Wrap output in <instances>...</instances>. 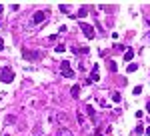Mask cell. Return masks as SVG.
<instances>
[{
	"instance_id": "obj_7",
	"label": "cell",
	"mask_w": 150,
	"mask_h": 136,
	"mask_svg": "<svg viewBox=\"0 0 150 136\" xmlns=\"http://www.w3.org/2000/svg\"><path fill=\"white\" fill-rule=\"evenodd\" d=\"M72 52H74V54H88L90 50H88L86 46H80V48H76V46H74V48H72Z\"/></svg>"
},
{
	"instance_id": "obj_12",
	"label": "cell",
	"mask_w": 150,
	"mask_h": 136,
	"mask_svg": "<svg viewBox=\"0 0 150 136\" xmlns=\"http://www.w3.org/2000/svg\"><path fill=\"white\" fill-rule=\"evenodd\" d=\"M98 80H100L98 72H92V74H90V78H88V82H98Z\"/></svg>"
},
{
	"instance_id": "obj_10",
	"label": "cell",
	"mask_w": 150,
	"mask_h": 136,
	"mask_svg": "<svg viewBox=\"0 0 150 136\" xmlns=\"http://www.w3.org/2000/svg\"><path fill=\"white\" fill-rule=\"evenodd\" d=\"M70 94H72V96L76 98V96L80 94V86H78V84H76V86H72V88H70Z\"/></svg>"
},
{
	"instance_id": "obj_1",
	"label": "cell",
	"mask_w": 150,
	"mask_h": 136,
	"mask_svg": "<svg viewBox=\"0 0 150 136\" xmlns=\"http://www.w3.org/2000/svg\"><path fill=\"white\" fill-rule=\"evenodd\" d=\"M0 80L4 82V84H10L12 80H14V70L10 66H4L0 70Z\"/></svg>"
},
{
	"instance_id": "obj_8",
	"label": "cell",
	"mask_w": 150,
	"mask_h": 136,
	"mask_svg": "<svg viewBox=\"0 0 150 136\" xmlns=\"http://www.w3.org/2000/svg\"><path fill=\"white\" fill-rule=\"evenodd\" d=\"M132 58H134V50H132V48H128L126 52H124V60H126V62H130Z\"/></svg>"
},
{
	"instance_id": "obj_20",
	"label": "cell",
	"mask_w": 150,
	"mask_h": 136,
	"mask_svg": "<svg viewBox=\"0 0 150 136\" xmlns=\"http://www.w3.org/2000/svg\"><path fill=\"white\" fill-rule=\"evenodd\" d=\"M132 92H134V94H140V92H142V86H134V90H132Z\"/></svg>"
},
{
	"instance_id": "obj_2",
	"label": "cell",
	"mask_w": 150,
	"mask_h": 136,
	"mask_svg": "<svg viewBox=\"0 0 150 136\" xmlns=\"http://www.w3.org/2000/svg\"><path fill=\"white\" fill-rule=\"evenodd\" d=\"M60 72H62V76H64V78H74V70L70 68V62H68V60L60 62Z\"/></svg>"
},
{
	"instance_id": "obj_3",
	"label": "cell",
	"mask_w": 150,
	"mask_h": 136,
	"mask_svg": "<svg viewBox=\"0 0 150 136\" xmlns=\"http://www.w3.org/2000/svg\"><path fill=\"white\" fill-rule=\"evenodd\" d=\"M78 26H80V30L84 32V36H86V38H94V36H96L92 24H86V22H82V20H80V22H78Z\"/></svg>"
},
{
	"instance_id": "obj_5",
	"label": "cell",
	"mask_w": 150,
	"mask_h": 136,
	"mask_svg": "<svg viewBox=\"0 0 150 136\" xmlns=\"http://www.w3.org/2000/svg\"><path fill=\"white\" fill-rule=\"evenodd\" d=\"M46 16H48L46 12L38 10V12H36V14H34V18H32V20H34L36 24H40V22H46Z\"/></svg>"
},
{
	"instance_id": "obj_19",
	"label": "cell",
	"mask_w": 150,
	"mask_h": 136,
	"mask_svg": "<svg viewBox=\"0 0 150 136\" xmlns=\"http://www.w3.org/2000/svg\"><path fill=\"white\" fill-rule=\"evenodd\" d=\"M34 136H42V130H40V126H36V130H34Z\"/></svg>"
},
{
	"instance_id": "obj_25",
	"label": "cell",
	"mask_w": 150,
	"mask_h": 136,
	"mask_svg": "<svg viewBox=\"0 0 150 136\" xmlns=\"http://www.w3.org/2000/svg\"><path fill=\"white\" fill-rule=\"evenodd\" d=\"M4 136H10V134H4Z\"/></svg>"
},
{
	"instance_id": "obj_22",
	"label": "cell",
	"mask_w": 150,
	"mask_h": 136,
	"mask_svg": "<svg viewBox=\"0 0 150 136\" xmlns=\"http://www.w3.org/2000/svg\"><path fill=\"white\" fill-rule=\"evenodd\" d=\"M0 50H4V40L0 38Z\"/></svg>"
},
{
	"instance_id": "obj_14",
	"label": "cell",
	"mask_w": 150,
	"mask_h": 136,
	"mask_svg": "<svg viewBox=\"0 0 150 136\" xmlns=\"http://www.w3.org/2000/svg\"><path fill=\"white\" fill-rule=\"evenodd\" d=\"M112 100L120 102V100H122V94H120V92H112Z\"/></svg>"
},
{
	"instance_id": "obj_11",
	"label": "cell",
	"mask_w": 150,
	"mask_h": 136,
	"mask_svg": "<svg viewBox=\"0 0 150 136\" xmlns=\"http://www.w3.org/2000/svg\"><path fill=\"white\" fill-rule=\"evenodd\" d=\"M86 12H88V6H82L80 10H78V18H84V16H86Z\"/></svg>"
},
{
	"instance_id": "obj_21",
	"label": "cell",
	"mask_w": 150,
	"mask_h": 136,
	"mask_svg": "<svg viewBox=\"0 0 150 136\" xmlns=\"http://www.w3.org/2000/svg\"><path fill=\"white\" fill-rule=\"evenodd\" d=\"M76 118H78V122H80V124H84V116H82V114H76Z\"/></svg>"
},
{
	"instance_id": "obj_23",
	"label": "cell",
	"mask_w": 150,
	"mask_h": 136,
	"mask_svg": "<svg viewBox=\"0 0 150 136\" xmlns=\"http://www.w3.org/2000/svg\"><path fill=\"white\" fill-rule=\"evenodd\" d=\"M144 132H146V134H150V126H148V128H146V130H144Z\"/></svg>"
},
{
	"instance_id": "obj_24",
	"label": "cell",
	"mask_w": 150,
	"mask_h": 136,
	"mask_svg": "<svg viewBox=\"0 0 150 136\" xmlns=\"http://www.w3.org/2000/svg\"><path fill=\"white\" fill-rule=\"evenodd\" d=\"M146 110H148V112H150V102H148V106H146Z\"/></svg>"
},
{
	"instance_id": "obj_6",
	"label": "cell",
	"mask_w": 150,
	"mask_h": 136,
	"mask_svg": "<svg viewBox=\"0 0 150 136\" xmlns=\"http://www.w3.org/2000/svg\"><path fill=\"white\" fill-rule=\"evenodd\" d=\"M86 112H88V116L92 118V122H96V112H94L92 104H86Z\"/></svg>"
},
{
	"instance_id": "obj_26",
	"label": "cell",
	"mask_w": 150,
	"mask_h": 136,
	"mask_svg": "<svg viewBox=\"0 0 150 136\" xmlns=\"http://www.w3.org/2000/svg\"><path fill=\"white\" fill-rule=\"evenodd\" d=\"M98 136H104V134H98Z\"/></svg>"
},
{
	"instance_id": "obj_9",
	"label": "cell",
	"mask_w": 150,
	"mask_h": 136,
	"mask_svg": "<svg viewBox=\"0 0 150 136\" xmlns=\"http://www.w3.org/2000/svg\"><path fill=\"white\" fill-rule=\"evenodd\" d=\"M58 136H74V134H72L70 128H60V130H58Z\"/></svg>"
},
{
	"instance_id": "obj_16",
	"label": "cell",
	"mask_w": 150,
	"mask_h": 136,
	"mask_svg": "<svg viewBox=\"0 0 150 136\" xmlns=\"http://www.w3.org/2000/svg\"><path fill=\"white\" fill-rule=\"evenodd\" d=\"M138 70V64H128V72H136Z\"/></svg>"
},
{
	"instance_id": "obj_17",
	"label": "cell",
	"mask_w": 150,
	"mask_h": 136,
	"mask_svg": "<svg viewBox=\"0 0 150 136\" xmlns=\"http://www.w3.org/2000/svg\"><path fill=\"white\" fill-rule=\"evenodd\" d=\"M144 132V128H142V124H138L136 128H134V134H142Z\"/></svg>"
},
{
	"instance_id": "obj_4",
	"label": "cell",
	"mask_w": 150,
	"mask_h": 136,
	"mask_svg": "<svg viewBox=\"0 0 150 136\" xmlns=\"http://www.w3.org/2000/svg\"><path fill=\"white\" fill-rule=\"evenodd\" d=\"M22 56L28 58V60H40V56H42V54H40V52H32V50H24Z\"/></svg>"
},
{
	"instance_id": "obj_13",
	"label": "cell",
	"mask_w": 150,
	"mask_h": 136,
	"mask_svg": "<svg viewBox=\"0 0 150 136\" xmlns=\"http://www.w3.org/2000/svg\"><path fill=\"white\" fill-rule=\"evenodd\" d=\"M70 10H72V6H68V4H62L60 6V12H64V14H68Z\"/></svg>"
},
{
	"instance_id": "obj_15",
	"label": "cell",
	"mask_w": 150,
	"mask_h": 136,
	"mask_svg": "<svg viewBox=\"0 0 150 136\" xmlns=\"http://www.w3.org/2000/svg\"><path fill=\"white\" fill-rule=\"evenodd\" d=\"M108 68H110V72H116V70H118V66H116L114 60H110V62H108Z\"/></svg>"
},
{
	"instance_id": "obj_18",
	"label": "cell",
	"mask_w": 150,
	"mask_h": 136,
	"mask_svg": "<svg viewBox=\"0 0 150 136\" xmlns=\"http://www.w3.org/2000/svg\"><path fill=\"white\" fill-rule=\"evenodd\" d=\"M54 50H56V52H64V50H66V46H64V44H58Z\"/></svg>"
}]
</instances>
